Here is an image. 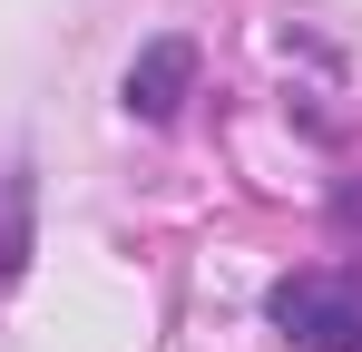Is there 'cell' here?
<instances>
[{"instance_id":"obj_2","label":"cell","mask_w":362,"mask_h":352,"mask_svg":"<svg viewBox=\"0 0 362 352\" xmlns=\"http://www.w3.org/2000/svg\"><path fill=\"white\" fill-rule=\"evenodd\" d=\"M186 88H196V40H147L127 59V78H118V98H127L137 127H167L186 108Z\"/></svg>"},{"instance_id":"obj_1","label":"cell","mask_w":362,"mask_h":352,"mask_svg":"<svg viewBox=\"0 0 362 352\" xmlns=\"http://www.w3.org/2000/svg\"><path fill=\"white\" fill-rule=\"evenodd\" d=\"M264 323L294 352H362V274L343 264H303L264 293Z\"/></svg>"},{"instance_id":"obj_3","label":"cell","mask_w":362,"mask_h":352,"mask_svg":"<svg viewBox=\"0 0 362 352\" xmlns=\"http://www.w3.org/2000/svg\"><path fill=\"white\" fill-rule=\"evenodd\" d=\"M30 264V167H0V284Z\"/></svg>"}]
</instances>
